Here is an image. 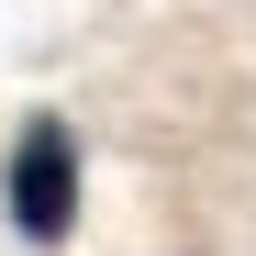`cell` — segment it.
<instances>
[{
    "instance_id": "6da1fadb",
    "label": "cell",
    "mask_w": 256,
    "mask_h": 256,
    "mask_svg": "<svg viewBox=\"0 0 256 256\" xmlns=\"http://www.w3.org/2000/svg\"><path fill=\"white\" fill-rule=\"evenodd\" d=\"M0 200H12L22 245H67L78 234V134L56 112H34L12 134V167H0Z\"/></svg>"
}]
</instances>
